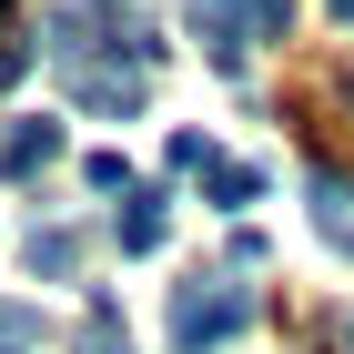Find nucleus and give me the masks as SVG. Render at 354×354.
<instances>
[{
  "label": "nucleus",
  "mask_w": 354,
  "mask_h": 354,
  "mask_svg": "<svg viewBox=\"0 0 354 354\" xmlns=\"http://www.w3.org/2000/svg\"><path fill=\"white\" fill-rule=\"evenodd\" d=\"M82 183H91V192H132V162H122V152H91Z\"/></svg>",
  "instance_id": "9b49d317"
},
{
  "label": "nucleus",
  "mask_w": 354,
  "mask_h": 354,
  "mask_svg": "<svg viewBox=\"0 0 354 354\" xmlns=\"http://www.w3.org/2000/svg\"><path fill=\"white\" fill-rule=\"evenodd\" d=\"M71 102L102 111V122H132L142 111V71L132 61H82V71H71Z\"/></svg>",
  "instance_id": "f03ea898"
},
{
  "label": "nucleus",
  "mask_w": 354,
  "mask_h": 354,
  "mask_svg": "<svg viewBox=\"0 0 354 354\" xmlns=\"http://www.w3.org/2000/svg\"><path fill=\"white\" fill-rule=\"evenodd\" d=\"M324 334H334V354H354V304H344V314H324Z\"/></svg>",
  "instance_id": "4468645a"
},
{
  "label": "nucleus",
  "mask_w": 354,
  "mask_h": 354,
  "mask_svg": "<svg viewBox=\"0 0 354 354\" xmlns=\"http://www.w3.org/2000/svg\"><path fill=\"white\" fill-rule=\"evenodd\" d=\"M162 162H172V172H213L223 152H213V142H203V132H172V142H162Z\"/></svg>",
  "instance_id": "9d476101"
},
{
  "label": "nucleus",
  "mask_w": 354,
  "mask_h": 354,
  "mask_svg": "<svg viewBox=\"0 0 354 354\" xmlns=\"http://www.w3.org/2000/svg\"><path fill=\"white\" fill-rule=\"evenodd\" d=\"M203 183H213V203H223V213H243V203H263V172H253V162H213Z\"/></svg>",
  "instance_id": "1a4fd4ad"
},
{
  "label": "nucleus",
  "mask_w": 354,
  "mask_h": 354,
  "mask_svg": "<svg viewBox=\"0 0 354 354\" xmlns=\"http://www.w3.org/2000/svg\"><path fill=\"white\" fill-rule=\"evenodd\" d=\"M243 324H253V283H223V273L172 283V354H213V344H233Z\"/></svg>",
  "instance_id": "f257e3e1"
},
{
  "label": "nucleus",
  "mask_w": 354,
  "mask_h": 354,
  "mask_svg": "<svg viewBox=\"0 0 354 354\" xmlns=\"http://www.w3.org/2000/svg\"><path fill=\"white\" fill-rule=\"evenodd\" d=\"M162 223H172V192H132L111 233H122V253H162Z\"/></svg>",
  "instance_id": "423d86ee"
},
{
  "label": "nucleus",
  "mask_w": 354,
  "mask_h": 354,
  "mask_svg": "<svg viewBox=\"0 0 354 354\" xmlns=\"http://www.w3.org/2000/svg\"><path fill=\"white\" fill-rule=\"evenodd\" d=\"M253 30H263V41H283V30H294V0H253Z\"/></svg>",
  "instance_id": "f8f14e48"
},
{
  "label": "nucleus",
  "mask_w": 354,
  "mask_h": 354,
  "mask_svg": "<svg viewBox=\"0 0 354 354\" xmlns=\"http://www.w3.org/2000/svg\"><path fill=\"white\" fill-rule=\"evenodd\" d=\"M304 203H314V233H324L334 253H354V172L314 162V172H304Z\"/></svg>",
  "instance_id": "7ed1b4c3"
},
{
  "label": "nucleus",
  "mask_w": 354,
  "mask_h": 354,
  "mask_svg": "<svg viewBox=\"0 0 354 354\" xmlns=\"http://www.w3.org/2000/svg\"><path fill=\"white\" fill-rule=\"evenodd\" d=\"M21 263L41 273V283H61V273H82V233H71V223H41V233L21 243Z\"/></svg>",
  "instance_id": "0eeeda50"
},
{
  "label": "nucleus",
  "mask_w": 354,
  "mask_h": 354,
  "mask_svg": "<svg viewBox=\"0 0 354 354\" xmlns=\"http://www.w3.org/2000/svg\"><path fill=\"white\" fill-rule=\"evenodd\" d=\"M192 30L223 71H243V30H253V0H192Z\"/></svg>",
  "instance_id": "20e7f679"
},
{
  "label": "nucleus",
  "mask_w": 354,
  "mask_h": 354,
  "mask_svg": "<svg viewBox=\"0 0 354 354\" xmlns=\"http://www.w3.org/2000/svg\"><path fill=\"white\" fill-rule=\"evenodd\" d=\"M324 10H334V21H354V0H324Z\"/></svg>",
  "instance_id": "2eb2a0df"
},
{
  "label": "nucleus",
  "mask_w": 354,
  "mask_h": 354,
  "mask_svg": "<svg viewBox=\"0 0 354 354\" xmlns=\"http://www.w3.org/2000/svg\"><path fill=\"white\" fill-rule=\"evenodd\" d=\"M21 71H30V41H0V91L21 82Z\"/></svg>",
  "instance_id": "ddd939ff"
},
{
  "label": "nucleus",
  "mask_w": 354,
  "mask_h": 354,
  "mask_svg": "<svg viewBox=\"0 0 354 354\" xmlns=\"http://www.w3.org/2000/svg\"><path fill=\"white\" fill-rule=\"evenodd\" d=\"M82 354H132V334H122V304H111V294H91V314H82Z\"/></svg>",
  "instance_id": "6e6552de"
},
{
  "label": "nucleus",
  "mask_w": 354,
  "mask_h": 354,
  "mask_svg": "<svg viewBox=\"0 0 354 354\" xmlns=\"http://www.w3.org/2000/svg\"><path fill=\"white\" fill-rule=\"evenodd\" d=\"M61 162V122H10L0 132V172L10 183H30V172H51Z\"/></svg>",
  "instance_id": "39448f33"
}]
</instances>
